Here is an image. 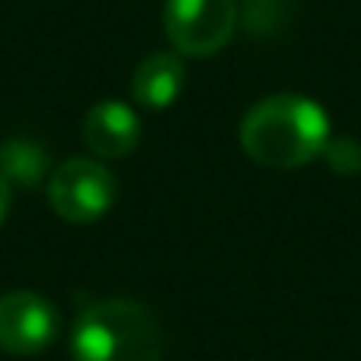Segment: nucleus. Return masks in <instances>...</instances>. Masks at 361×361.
Segmentation results:
<instances>
[{
	"label": "nucleus",
	"mask_w": 361,
	"mask_h": 361,
	"mask_svg": "<svg viewBox=\"0 0 361 361\" xmlns=\"http://www.w3.org/2000/svg\"><path fill=\"white\" fill-rule=\"evenodd\" d=\"M8 209H11V185L0 177V224L8 220Z\"/></svg>",
	"instance_id": "11"
},
{
	"label": "nucleus",
	"mask_w": 361,
	"mask_h": 361,
	"mask_svg": "<svg viewBox=\"0 0 361 361\" xmlns=\"http://www.w3.org/2000/svg\"><path fill=\"white\" fill-rule=\"evenodd\" d=\"M82 138L96 159H124L128 152H135V145L142 138V121H138L135 106H128L121 99H103L85 114Z\"/></svg>",
	"instance_id": "6"
},
{
	"label": "nucleus",
	"mask_w": 361,
	"mask_h": 361,
	"mask_svg": "<svg viewBox=\"0 0 361 361\" xmlns=\"http://www.w3.org/2000/svg\"><path fill=\"white\" fill-rule=\"evenodd\" d=\"M185 57L180 54H149L131 75V99L142 110H166L185 92Z\"/></svg>",
	"instance_id": "7"
},
{
	"label": "nucleus",
	"mask_w": 361,
	"mask_h": 361,
	"mask_svg": "<svg viewBox=\"0 0 361 361\" xmlns=\"http://www.w3.org/2000/svg\"><path fill=\"white\" fill-rule=\"evenodd\" d=\"M241 22L238 0H166L163 32L180 57H213L220 54Z\"/></svg>",
	"instance_id": "3"
},
{
	"label": "nucleus",
	"mask_w": 361,
	"mask_h": 361,
	"mask_svg": "<svg viewBox=\"0 0 361 361\" xmlns=\"http://www.w3.org/2000/svg\"><path fill=\"white\" fill-rule=\"evenodd\" d=\"M50 209L64 224H96L117 202V177L92 156H75L57 163L47 185Z\"/></svg>",
	"instance_id": "4"
},
{
	"label": "nucleus",
	"mask_w": 361,
	"mask_h": 361,
	"mask_svg": "<svg viewBox=\"0 0 361 361\" xmlns=\"http://www.w3.org/2000/svg\"><path fill=\"white\" fill-rule=\"evenodd\" d=\"M75 361H163L156 315L131 298H103L82 308L71 329Z\"/></svg>",
	"instance_id": "2"
},
{
	"label": "nucleus",
	"mask_w": 361,
	"mask_h": 361,
	"mask_svg": "<svg viewBox=\"0 0 361 361\" xmlns=\"http://www.w3.org/2000/svg\"><path fill=\"white\" fill-rule=\"evenodd\" d=\"M238 8H241L245 25H248L252 32L266 36V32H276V29L287 22L290 0H245V4H238Z\"/></svg>",
	"instance_id": "9"
},
{
	"label": "nucleus",
	"mask_w": 361,
	"mask_h": 361,
	"mask_svg": "<svg viewBox=\"0 0 361 361\" xmlns=\"http://www.w3.org/2000/svg\"><path fill=\"white\" fill-rule=\"evenodd\" d=\"M322 156L329 159V166L336 173H357L361 170V145L354 138H329Z\"/></svg>",
	"instance_id": "10"
},
{
	"label": "nucleus",
	"mask_w": 361,
	"mask_h": 361,
	"mask_svg": "<svg viewBox=\"0 0 361 361\" xmlns=\"http://www.w3.org/2000/svg\"><path fill=\"white\" fill-rule=\"evenodd\" d=\"M61 333V315L50 298L36 290L0 294V350L15 357H32L47 350Z\"/></svg>",
	"instance_id": "5"
},
{
	"label": "nucleus",
	"mask_w": 361,
	"mask_h": 361,
	"mask_svg": "<svg viewBox=\"0 0 361 361\" xmlns=\"http://www.w3.org/2000/svg\"><path fill=\"white\" fill-rule=\"evenodd\" d=\"M241 149L252 163L269 170H298L319 159L329 145V117L326 110L294 92L259 99L238 128Z\"/></svg>",
	"instance_id": "1"
},
{
	"label": "nucleus",
	"mask_w": 361,
	"mask_h": 361,
	"mask_svg": "<svg viewBox=\"0 0 361 361\" xmlns=\"http://www.w3.org/2000/svg\"><path fill=\"white\" fill-rule=\"evenodd\" d=\"M43 170H47V159L32 142H8L0 149V177H4L8 185H15V180L36 185L43 177Z\"/></svg>",
	"instance_id": "8"
}]
</instances>
